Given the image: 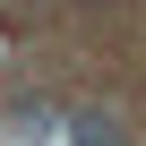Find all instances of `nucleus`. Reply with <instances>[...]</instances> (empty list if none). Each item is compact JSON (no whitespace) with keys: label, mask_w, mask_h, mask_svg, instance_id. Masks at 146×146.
<instances>
[{"label":"nucleus","mask_w":146,"mask_h":146,"mask_svg":"<svg viewBox=\"0 0 146 146\" xmlns=\"http://www.w3.org/2000/svg\"><path fill=\"white\" fill-rule=\"evenodd\" d=\"M9 129H17V137H69V103H17Z\"/></svg>","instance_id":"nucleus-1"},{"label":"nucleus","mask_w":146,"mask_h":146,"mask_svg":"<svg viewBox=\"0 0 146 146\" xmlns=\"http://www.w3.org/2000/svg\"><path fill=\"white\" fill-rule=\"evenodd\" d=\"M69 137H78V146H112V137H120V120H112L103 103H78V112H69Z\"/></svg>","instance_id":"nucleus-2"}]
</instances>
